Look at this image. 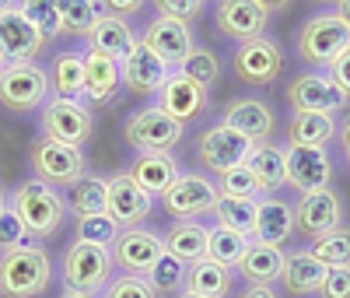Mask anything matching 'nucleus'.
<instances>
[{
  "label": "nucleus",
  "mask_w": 350,
  "mask_h": 298,
  "mask_svg": "<svg viewBox=\"0 0 350 298\" xmlns=\"http://www.w3.org/2000/svg\"><path fill=\"white\" fill-rule=\"evenodd\" d=\"M11 207H14V214L21 218L25 232L32 238H53L56 232H60L64 214H67L64 197L56 193L49 183H42V179H28V183H21L11 193Z\"/></svg>",
  "instance_id": "obj_1"
},
{
  "label": "nucleus",
  "mask_w": 350,
  "mask_h": 298,
  "mask_svg": "<svg viewBox=\"0 0 350 298\" xmlns=\"http://www.w3.org/2000/svg\"><path fill=\"white\" fill-rule=\"evenodd\" d=\"M53 263L42 246H14L0 256V295L4 298H36L49 288Z\"/></svg>",
  "instance_id": "obj_2"
},
{
  "label": "nucleus",
  "mask_w": 350,
  "mask_h": 298,
  "mask_svg": "<svg viewBox=\"0 0 350 298\" xmlns=\"http://www.w3.org/2000/svg\"><path fill=\"white\" fill-rule=\"evenodd\" d=\"M109 277H112V253H109V246L81 243L77 238V243L67 249V256H64V284L70 291L98 298L105 291Z\"/></svg>",
  "instance_id": "obj_3"
},
{
  "label": "nucleus",
  "mask_w": 350,
  "mask_h": 298,
  "mask_svg": "<svg viewBox=\"0 0 350 298\" xmlns=\"http://www.w3.org/2000/svg\"><path fill=\"white\" fill-rule=\"evenodd\" d=\"M49 74L39 64H8L0 71V105L8 112H32L49 102Z\"/></svg>",
  "instance_id": "obj_4"
},
{
  "label": "nucleus",
  "mask_w": 350,
  "mask_h": 298,
  "mask_svg": "<svg viewBox=\"0 0 350 298\" xmlns=\"http://www.w3.org/2000/svg\"><path fill=\"white\" fill-rule=\"evenodd\" d=\"M350 46V21L340 14H315L298 32V53L308 64H333V60Z\"/></svg>",
  "instance_id": "obj_5"
},
{
  "label": "nucleus",
  "mask_w": 350,
  "mask_h": 298,
  "mask_svg": "<svg viewBox=\"0 0 350 298\" xmlns=\"http://www.w3.org/2000/svg\"><path fill=\"white\" fill-rule=\"evenodd\" d=\"M123 137L140 155H168L172 147L183 140V123L168 119L158 105H148V109H140L126 119Z\"/></svg>",
  "instance_id": "obj_6"
},
{
  "label": "nucleus",
  "mask_w": 350,
  "mask_h": 298,
  "mask_svg": "<svg viewBox=\"0 0 350 298\" xmlns=\"http://www.w3.org/2000/svg\"><path fill=\"white\" fill-rule=\"evenodd\" d=\"M28 162L36 169V179L56 186H74L84 175V151L70 144H56V140H36L32 151H28Z\"/></svg>",
  "instance_id": "obj_7"
},
{
  "label": "nucleus",
  "mask_w": 350,
  "mask_h": 298,
  "mask_svg": "<svg viewBox=\"0 0 350 298\" xmlns=\"http://www.w3.org/2000/svg\"><path fill=\"white\" fill-rule=\"evenodd\" d=\"M39 123H42V137L56 144L84 147V140L92 137V112L77 99H49L42 105Z\"/></svg>",
  "instance_id": "obj_8"
},
{
  "label": "nucleus",
  "mask_w": 350,
  "mask_h": 298,
  "mask_svg": "<svg viewBox=\"0 0 350 298\" xmlns=\"http://www.w3.org/2000/svg\"><path fill=\"white\" fill-rule=\"evenodd\" d=\"M217 186L211 183L207 175H179L175 183L161 193L165 211L179 221H196L200 214H211L217 203Z\"/></svg>",
  "instance_id": "obj_9"
},
{
  "label": "nucleus",
  "mask_w": 350,
  "mask_h": 298,
  "mask_svg": "<svg viewBox=\"0 0 350 298\" xmlns=\"http://www.w3.org/2000/svg\"><path fill=\"white\" fill-rule=\"evenodd\" d=\"M249 151H252V140L242 137V134H235V130L224 127V123L211 127L207 134L200 137V144H196L200 165L203 169H214L217 175L228 172V169H235V165H245Z\"/></svg>",
  "instance_id": "obj_10"
},
{
  "label": "nucleus",
  "mask_w": 350,
  "mask_h": 298,
  "mask_svg": "<svg viewBox=\"0 0 350 298\" xmlns=\"http://www.w3.org/2000/svg\"><path fill=\"white\" fill-rule=\"evenodd\" d=\"M347 92L329 77V74H301L291 81L287 88V102L295 112H336L347 105Z\"/></svg>",
  "instance_id": "obj_11"
},
{
  "label": "nucleus",
  "mask_w": 350,
  "mask_h": 298,
  "mask_svg": "<svg viewBox=\"0 0 350 298\" xmlns=\"http://www.w3.org/2000/svg\"><path fill=\"white\" fill-rule=\"evenodd\" d=\"M165 253V238L151 228H123L112 243V263L126 274H148Z\"/></svg>",
  "instance_id": "obj_12"
},
{
  "label": "nucleus",
  "mask_w": 350,
  "mask_h": 298,
  "mask_svg": "<svg viewBox=\"0 0 350 298\" xmlns=\"http://www.w3.org/2000/svg\"><path fill=\"white\" fill-rule=\"evenodd\" d=\"M46 46V36L18 8L0 11V56L4 64H32V56Z\"/></svg>",
  "instance_id": "obj_13"
},
{
  "label": "nucleus",
  "mask_w": 350,
  "mask_h": 298,
  "mask_svg": "<svg viewBox=\"0 0 350 298\" xmlns=\"http://www.w3.org/2000/svg\"><path fill=\"white\" fill-rule=\"evenodd\" d=\"M231 67H235V77L245 81V84H273L280 77L284 56H280L277 42H270L267 36H259V39L239 46Z\"/></svg>",
  "instance_id": "obj_14"
},
{
  "label": "nucleus",
  "mask_w": 350,
  "mask_h": 298,
  "mask_svg": "<svg viewBox=\"0 0 350 298\" xmlns=\"http://www.w3.org/2000/svg\"><path fill=\"white\" fill-rule=\"evenodd\" d=\"M144 46H148L154 56H161L172 71L183 67V60L193 53V36H189V25L186 21H175V18H154L148 28H144Z\"/></svg>",
  "instance_id": "obj_15"
},
{
  "label": "nucleus",
  "mask_w": 350,
  "mask_h": 298,
  "mask_svg": "<svg viewBox=\"0 0 350 298\" xmlns=\"http://www.w3.org/2000/svg\"><path fill=\"white\" fill-rule=\"evenodd\" d=\"M287 183L298 186L301 193H315V190H329V155L323 147H305V144H291L287 147Z\"/></svg>",
  "instance_id": "obj_16"
},
{
  "label": "nucleus",
  "mask_w": 350,
  "mask_h": 298,
  "mask_svg": "<svg viewBox=\"0 0 350 298\" xmlns=\"http://www.w3.org/2000/svg\"><path fill=\"white\" fill-rule=\"evenodd\" d=\"M267 21H270V11L259 0H221L217 4V28L228 39L252 42L267 32Z\"/></svg>",
  "instance_id": "obj_17"
},
{
  "label": "nucleus",
  "mask_w": 350,
  "mask_h": 298,
  "mask_svg": "<svg viewBox=\"0 0 350 298\" xmlns=\"http://www.w3.org/2000/svg\"><path fill=\"white\" fill-rule=\"evenodd\" d=\"M203 105H207V88H200L196 81H189L179 71H172V77L161 84V92H158V109L168 119H175V123H189V119H196L203 112Z\"/></svg>",
  "instance_id": "obj_18"
},
{
  "label": "nucleus",
  "mask_w": 350,
  "mask_h": 298,
  "mask_svg": "<svg viewBox=\"0 0 350 298\" xmlns=\"http://www.w3.org/2000/svg\"><path fill=\"white\" fill-rule=\"evenodd\" d=\"M123 84L130 88L133 95H154L161 92V84L172 77V67L165 64L161 56H154L148 46L137 39V46L130 49V56L123 60Z\"/></svg>",
  "instance_id": "obj_19"
},
{
  "label": "nucleus",
  "mask_w": 350,
  "mask_h": 298,
  "mask_svg": "<svg viewBox=\"0 0 350 298\" xmlns=\"http://www.w3.org/2000/svg\"><path fill=\"white\" fill-rule=\"evenodd\" d=\"M340 197L333 190H315V193H301L298 207H295V225L308 235V238H319L333 228H340Z\"/></svg>",
  "instance_id": "obj_20"
},
{
  "label": "nucleus",
  "mask_w": 350,
  "mask_h": 298,
  "mask_svg": "<svg viewBox=\"0 0 350 298\" xmlns=\"http://www.w3.org/2000/svg\"><path fill=\"white\" fill-rule=\"evenodd\" d=\"M105 186H109V218L120 228H133L151 214V197L144 193L126 172L105 179Z\"/></svg>",
  "instance_id": "obj_21"
},
{
  "label": "nucleus",
  "mask_w": 350,
  "mask_h": 298,
  "mask_svg": "<svg viewBox=\"0 0 350 298\" xmlns=\"http://www.w3.org/2000/svg\"><path fill=\"white\" fill-rule=\"evenodd\" d=\"M123 84V67L120 60L112 56H102V53H84V99L95 102V105H105L116 99Z\"/></svg>",
  "instance_id": "obj_22"
},
{
  "label": "nucleus",
  "mask_w": 350,
  "mask_h": 298,
  "mask_svg": "<svg viewBox=\"0 0 350 298\" xmlns=\"http://www.w3.org/2000/svg\"><path fill=\"white\" fill-rule=\"evenodd\" d=\"M221 123L231 127L235 134H242V137H249V140H267L273 134V112L259 99H235L224 109Z\"/></svg>",
  "instance_id": "obj_23"
},
{
  "label": "nucleus",
  "mask_w": 350,
  "mask_h": 298,
  "mask_svg": "<svg viewBox=\"0 0 350 298\" xmlns=\"http://www.w3.org/2000/svg\"><path fill=\"white\" fill-rule=\"evenodd\" d=\"M88 46L92 53H102V56H112V60H123L130 56V49L137 46V36L133 28L126 25V18H116V14H102L95 21V28L88 32Z\"/></svg>",
  "instance_id": "obj_24"
},
{
  "label": "nucleus",
  "mask_w": 350,
  "mask_h": 298,
  "mask_svg": "<svg viewBox=\"0 0 350 298\" xmlns=\"http://www.w3.org/2000/svg\"><path fill=\"white\" fill-rule=\"evenodd\" d=\"M295 232V207L270 197V200H259V218H256V232H252V243L259 246H277L287 243V235Z\"/></svg>",
  "instance_id": "obj_25"
},
{
  "label": "nucleus",
  "mask_w": 350,
  "mask_h": 298,
  "mask_svg": "<svg viewBox=\"0 0 350 298\" xmlns=\"http://www.w3.org/2000/svg\"><path fill=\"white\" fill-rule=\"evenodd\" d=\"M280 281L291 295H315L326 281V266L319 263L308 249L301 253H284V271H280Z\"/></svg>",
  "instance_id": "obj_26"
},
{
  "label": "nucleus",
  "mask_w": 350,
  "mask_h": 298,
  "mask_svg": "<svg viewBox=\"0 0 350 298\" xmlns=\"http://www.w3.org/2000/svg\"><path fill=\"white\" fill-rule=\"evenodd\" d=\"M245 169L252 172L259 193H273V190H280L287 183V155H284V147H273V144L252 147L249 158H245Z\"/></svg>",
  "instance_id": "obj_27"
},
{
  "label": "nucleus",
  "mask_w": 350,
  "mask_h": 298,
  "mask_svg": "<svg viewBox=\"0 0 350 298\" xmlns=\"http://www.w3.org/2000/svg\"><path fill=\"white\" fill-rule=\"evenodd\" d=\"M126 175H130L148 197H161L183 172H179V165H175L172 155H140V158L130 165Z\"/></svg>",
  "instance_id": "obj_28"
},
{
  "label": "nucleus",
  "mask_w": 350,
  "mask_h": 298,
  "mask_svg": "<svg viewBox=\"0 0 350 298\" xmlns=\"http://www.w3.org/2000/svg\"><path fill=\"white\" fill-rule=\"evenodd\" d=\"M207 235H211V228H203L196 221H179V225H172L168 235H165V253L175 256V260H183L189 266V263L207 256Z\"/></svg>",
  "instance_id": "obj_29"
},
{
  "label": "nucleus",
  "mask_w": 350,
  "mask_h": 298,
  "mask_svg": "<svg viewBox=\"0 0 350 298\" xmlns=\"http://www.w3.org/2000/svg\"><path fill=\"white\" fill-rule=\"evenodd\" d=\"M235 271H239L249 284H270V281H277L280 271H284V253H280L277 246H259V243H252L249 253L242 256V263L235 266Z\"/></svg>",
  "instance_id": "obj_30"
},
{
  "label": "nucleus",
  "mask_w": 350,
  "mask_h": 298,
  "mask_svg": "<svg viewBox=\"0 0 350 298\" xmlns=\"http://www.w3.org/2000/svg\"><path fill=\"white\" fill-rule=\"evenodd\" d=\"M228 288H231V266H221L207 256L186 266V291L207 295V298H224Z\"/></svg>",
  "instance_id": "obj_31"
},
{
  "label": "nucleus",
  "mask_w": 350,
  "mask_h": 298,
  "mask_svg": "<svg viewBox=\"0 0 350 298\" xmlns=\"http://www.w3.org/2000/svg\"><path fill=\"white\" fill-rule=\"evenodd\" d=\"M67 207L77 218H95V214H109V186L98 175H81L70 186Z\"/></svg>",
  "instance_id": "obj_32"
},
{
  "label": "nucleus",
  "mask_w": 350,
  "mask_h": 298,
  "mask_svg": "<svg viewBox=\"0 0 350 298\" xmlns=\"http://www.w3.org/2000/svg\"><path fill=\"white\" fill-rule=\"evenodd\" d=\"M249 246H252L249 235L217 225V228H211V235H207V260H214V263L231 266V271H235V266L242 263V256L249 253Z\"/></svg>",
  "instance_id": "obj_33"
},
{
  "label": "nucleus",
  "mask_w": 350,
  "mask_h": 298,
  "mask_svg": "<svg viewBox=\"0 0 350 298\" xmlns=\"http://www.w3.org/2000/svg\"><path fill=\"white\" fill-rule=\"evenodd\" d=\"M211 214H217V221L224 228H235V232H242V235L252 238L256 218H259V200L256 197H217Z\"/></svg>",
  "instance_id": "obj_34"
},
{
  "label": "nucleus",
  "mask_w": 350,
  "mask_h": 298,
  "mask_svg": "<svg viewBox=\"0 0 350 298\" xmlns=\"http://www.w3.org/2000/svg\"><path fill=\"white\" fill-rule=\"evenodd\" d=\"M333 134H336V123L326 112H295V119L287 127L291 144H305V147H323Z\"/></svg>",
  "instance_id": "obj_35"
},
{
  "label": "nucleus",
  "mask_w": 350,
  "mask_h": 298,
  "mask_svg": "<svg viewBox=\"0 0 350 298\" xmlns=\"http://www.w3.org/2000/svg\"><path fill=\"white\" fill-rule=\"evenodd\" d=\"M53 92H56V99H81L84 95V53H64L56 60Z\"/></svg>",
  "instance_id": "obj_36"
},
{
  "label": "nucleus",
  "mask_w": 350,
  "mask_h": 298,
  "mask_svg": "<svg viewBox=\"0 0 350 298\" xmlns=\"http://www.w3.org/2000/svg\"><path fill=\"white\" fill-rule=\"evenodd\" d=\"M56 8H60V21H64V32L70 36H84L95 28V21L102 18L98 11V0H56Z\"/></svg>",
  "instance_id": "obj_37"
},
{
  "label": "nucleus",
  "mask_w": 350,
  "mask_h": 298,
  "mask_svg": "<svg viewBox=\"0 0 350 298\" xmlns=\"http://www.w3.org/2000/svg\"><path fill=\"white\" fill-rule=\"evenodd\" d=\"M323 266H350V228H333L326 235H319L308 249Z\"/></svg>",
  "instance_id": "obj_38"
},
{
  "label": "nucleus",
  "mask_w": 350,
  "mask_h": 298,
  "mask_svg": "<svg viewBox=\"0 0 350 298\" xmlns=\"http://www.w3.org/2000/svg\"><path fill=\"white\" fill-rule=\"evenodd\" d=\"M18 11L32 21L46 39H56L64 32V21H60V8H56V0H21Z\"/></svg>",
  "instance_id": "obj_39"
},
{
  "label": "nucleus",
  "mask_w": 350,
  "mask_h": 298,
  "mask_svg": "<svg viewBox=\"0 0 350 298\" xmlns=\"http://www.w3.org/2000/svg\"><path fill=\"white\" fill-rule=\"evenodd\" d=\"M144 277L151 281V288H154L158 295H172L175 288L186 281V263H183V260H175V256H168V253H161L158 263H154Z\"/></svg>",
  "instance_id": "obj_40"
},
{
  "label": "nucleus",
  "mask_w": 350,
  "mask_h": 298,
  "mask_svg": "<svg viewBox=\"0 0 350 298\" xmlns=\"http://www.w3.org/2000/svg\"><path fill=\"white\" fill-rule=\"evenodd\" d=\"M179 74H186V77L196 81L200 88H211V84L217 81V74H221V64H217V56H214L211 49H196V46H193V53L183 60Z\"/></svg>",
  "instance_id": "obj_41"
},
{
  "label": "nucleus",
  "mask_w": 350,
  "mask_h": 298,
  "mask_svg": "<svg viewBox=\"0 0 350 298\" xmlns=\"http://www.w3.org/2000/svg\"><path fill=\"white\" fill-rule=\"evenodd\" d=\"M123 228L116 225L109 214H95V218H77V238L81 243H95V246H112L116 235Z\"/></svg>",
  "instance_id": "obj_42"
},
{
  "label": "nucleus",
  "mask_w": 350,
  "mask_h": 298,
  "mask_svg": "<svg viewBox=\"0 0 350 298\" xmlns=\"http://www.w3.org/2000/svg\"><path fill=\"white\" fill-rule=\"evenodd\" d=\"M102 298H158V291L144 274H120L105 284Z\"/></svg>",
  "instance_id": "obj_43"
},
{
  "label": "nucleus",
  "mask_w": 350,
  "mask_h": 298,
  "mask_svg": "<svg viewBox=\"0 0 350 298\" xmlns=\"http://www.w3.org/2000/svg\"><path fill=\"white\" fill-rule=\"evenodd\" d=\"M217 193H221V197H252V193H259V190H256L252 172H249L245 165H235V169L221 172V186H217Z\"/></svg>",
  "instance_id": "obj_44"
},
{
  "label": "nucleus",
  "mask_w": 350,
  "mask_h": 298,
  "mask_svg": "<svg viewBox=\"0 0 350 298\" xmlns=\"http://www.w3.org/2000/svg\"><path fill=\"white\" fill-rule=\"evenodd\" d=\"M25 225L21 218L14 214V207H8V211H0V249H14V246H25Z\"/></svg>",
  "instance_id": "obj_45"
},
{
  "label": "nucleus",
  "mask_w": 350,
  "mask_h": 298,
  "mask_svg": "<svg viewBox=\"0 0 350 298\" xmlns=\"http://www.w3.org/2000/svg\"><path fill=\"white\" fill-rule=\"evenodd\" d=\"M154 8L161 18H175V21H193L203 8V0H154Z\"/></svg>",
  "instance_id": "obj_46"
},
{
  "label": "nucleus",
  "mask_w": 350,
  "mask_h": 298,
  "mask_svg": "<svg viewBox=\"0 0 350 298\" xmlns=\"http://www.w3.org/2000/svg\"><path fill=\"white\" fill-rule=\"evenodd\" d=\"M323 298H350V266H326V281L319 288Z\"/></svg>",
  "instance_id": "obj_47"
},
{
  "label": "nucleus",
  "mask_w": 350,
  "mask_h": 298,
  "mask_svg": "<svg viewBox=\"0 0 350 298\" xmlns=\"http://www.w3.org/2000/svg\"><path fill=\"white\" fill-rule=\"evenodd\" d=\"M329 77H333V81L343 88V92L350 95V46H347V49L333 60V64H329Z\"/></svg>",
  "instance_id": "obj_48"
},
{
  "label": "nucleus",
  "mask_w": 350,
  "mask_h": 298,
  "mask_svg": "<svg viewBox=\"0 0 350 298\" xmlns=\"http://www.w3.org/2000/svg\"><path fill=\"white\" fill-rule=\"evenodd\" d=\"M102 4L109 8L105 14H116V18H130V14H140L144 0H102Z\"/></svg>",
  "instance_id": "obj_49"
},
{
  "label": "nucleus",
  "mask_w": 350,
  "mask_h": 298,
  "mask_svg": "<svg viewBox=\"0 0 350 298\" xmlns=\"http://www.w3.org/2000/svg\"><path fill=\"white\" fill-rule=\"evenodd\" d=\"M239 298H277V295L270 291V284H249Z\"/></svg>",
  "instance_id": "obj_50"
},
{
  "label": "nucleus",
  "mask_w": 350,
  "mask_h": 298,
  "mask_svg": "<svg viewBox=\"0 0 350 298\" xmlns=\"http://www.w3.org/2000/svg\"><path fill=\"white\" fill-rule=\"evenodd\" d=\"M340 137H343V151H347V158H350V116L343 119V130H340Z\"/></svg>",
  "instance_id": "obj_51"
},
{
  "label": "nucleus",
  "mask_w": 350,
  "mask_h": 298,
  "mask_svg": "<svg viewBox=\"0 0 350 298\" xmlns=\"http://www.w3.org/2000/svg\"><path fill=\"white\" fill-rule=\"evenodd\" d=\"M259 4L267 8V11H280V8H287V4H291V0H259Z\"/></svg>",
  "instance_id": "obj_52"
},
{
  "label": "nucleus",
  "mask_w": 350,
  "mask_h": 298,
  "mask_svg": "<svg viewBox=\"0 0 350 298\" xmlns=\"http://www.w3.org/2000/svg\"><path fill=\"white\" fill-rule=\"evenodd\" d=\"M336 4H340V11H336V14H340L343 21H350V0H336Z\"/></svg>",
  "instance_id": "obj_53"
},
{
  "label": "nucleus",
  "mask_w": 350,
  "mask_h": 298,
  "mask_svg": "<svg viewBox=\"0 0 350 298\" xmlns=\"http://www.w3.org/2000/svg\"><path fill=\"white\" fill-rule=\"evenodd\" d=\"M60 298H92V295H81V291H70V288H67V291H64Z\"/></svg>",
  "instance_id": "obj_54"
},
{
  "label": "nucleus",
  "mask_w": 350,
  "mask_h": 298,
  "mask_svg": "<svg viewBox=\"0 0 350 298\" xmlns=\"http://www.w3.org/2000/svg\"><path fill=\"white\" fill-rule=\"evenodd\" d=\"M0 211H8V193L0 190Z\"/></svg>",
  "instance_id": "obj_55"
},
{
  "label": "nucleus",
  "mask_w": 350,
  "mask_h": 298,
  "mask_svg": "<svg viewBox=\"0 0 350 298\" xmlns=\"http://www.w3.org/2000/svg\"><path fill=\"white\" fill-rule=\"evenodd\" d=\"M14 8V0H0V11H11Z\"/></svg>",
  "instance_id": "obj_56"
},
{
  "label": "nucleus",
  "mask_w": 350,
  "mask_h": 298,
  "mask_svg": "<svg viewBox=\"0 0 350 298\" xmlns=\"http://www.w3.org/2000/svg\"><path fill=\"white\" fill-rule=\"evenodd\" d=\"M179 298H207V295H196V291H183Z\"/></svg>",
  "instance_id": "obj_57"
},
{
  "label": "nucleus",
  "mask_w": 350,
  "mask_h": 298,
  "mask_svg": "<svg viewBox=\"0 0 350 298\" xmlns=\"http://www.w3.org/2000/svg\"><path fill=\"white\" fill-rule=\"evenodd\" d=\"M319 4H336V0H319Z\"/></svg>",
  "instance_id": "obj_58"
},
{
  "label": "nucleus",
  "mask_w": 350,
  "mask_h": 298,
  "mask_svg": "<svg viewBox=\"0 0 350 298\" xmlns=\"http://www.w3.org/2000/svg\"><path fill=\"white\" fill-rule=\"evenodd\" d=\"M4 67H8V64H4V56H0V71H4Z\"/></svg>",
  "instance_id": "obj_59"
}]
</instances>
